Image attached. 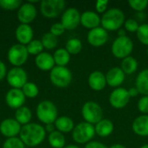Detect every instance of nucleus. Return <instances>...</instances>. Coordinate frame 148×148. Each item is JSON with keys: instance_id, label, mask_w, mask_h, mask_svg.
<instances>
[{"instance_id": "20e7f679", "label": "nucleus", "mask_w": 148, "mask_h": 148, "mask_svg": "<svg viewBox=\"0 0 148 148\" xmlns=\"http://www.w3.org/2000/svg\"><path fill=\"white\" fill-rule=\"evenodd\" d=\"M95 135V126L86 121L77 124L72 131V138L78 144H88Z\"/></svg>"}, {"instance_id": "aec40b11", "label": "nucleus", "mask_w": 148, "mask_h": 148, "mask_svg": "<svg viewBox=\"0 0 148 148\" xmlns=\"http://www.w3.org/2000/svg\"><path fill=\"white\" fill-rule=\"evenodd\" d=\"M88 82L90 88L94 91H101L105 88L107 85L106 75L101 71H93L88 75Z\"/></svg>"}, {"instance_id": "9d476101", "label": "nucleus", "mask_w": 148, "mask_h": 148, "mask_svg": "<svg viewBox=\"0 0 148 148\" xmlns=\"http://www.w3.org/2000/svg\"><path fill=\"white\" fill-rule=\"evenodd\" d=\"M6 80L11 88L22 89L28 82V75L21 67H14L7 72Z\"/></svg>"}, {"instance_id": "e433bc0d", "label": "nucleus", "mask_w": 148, "mask_h": 148, "mask_svg": "<svg viewBox=\"0 0 148 148\" xmlns=\"http://www.w3.org/2000/svg\"><path fill=\"white\" fill-rule=\"evenodd\" d=\"M128 4L137 12H142L148 6V0H129Z\"/></svg>"}, {"instance_id": "f704fd0d", "label": "nucleus", "mask_w": 148, "mask_h": 148, "mask_svg": "<svg viewBox=\"0 0 148 148\" xmlns=\"http://www.w3.org/2000/svg\"><path fill=\"white\" fill-rule=\"evenodd\" d=\"M21 0H0V7L6 10H14L19 9L22 5Z\"/></svg>"}, {"instance_id": "412c9836", "label": "nucleus", "mask_w": 148, "mask_h": 148, "mask_svg": "<svg viewBox=\"0 0 148 148\" xmlns=\"http://www.w3.org/2000/svg\"><path fill=\"white\" fill-rule=\"evenodd\" d=\"M36 66L42 71H51L55 67L54 57L48 52H42L35 58Z\"/></svg>"}, {"instance_id": "0eeeda50", "label": "nucleus", "mask_w": 148, "mask_h": 148, "mask_svg": "<svg viewBox=\"0 0 148 148\" xmlns=\"http://www.w3.org/2000/svg\"><path fill=\"white\" fill-rule=\"evenodd\" d=\"M49 79L54 86L66 88L72 82V73L67 67L55 66L49 73Z\"/></svg>"}, {"instance_id": "6ab92c4d", "label": "nucleus", "mask_w": 148, "mask_h": 148, "mask_svg": "<svg viewBox=\"0 0 148 148\" xmlns=\"http://www.w3.org/2000/svg\"><path fill=\"white\" fill-rule=\"evenodd\" d=\"M34 32L29 24L20 23L16 29V38L17 42L24 46H27L33 40Z\"/></svg>"}, {"instance_id": "72a5a7b5", "label": "nucleus", "mask_w": 148, "mask_h": 148, "mask_svg": "<svg viewBox=\"0 0 148 148\" xmlns=\"http://www.w3.org/2000/svg\"><path fill=\"white\" fill-rule=\"evenodd\" d=\"M136 34L139 41L142 44L148 46V23H143L140 25Z\"/></svg>"}, {"instance_id": "f3484780", "label": "nucleus", "mask_w": 148, "mask_h": 148, "mask_svg": "<svg viewBox=\"0 0 148 148\" xmlns=\"http://www.w3.org/2000/svg\"><path fill=\"white\" fill-rule=\"evenodd\" d=\"M106 75L107 84L112 88H120V86L124 82L126 75L120 67H114L110 69Z\"/></svg>"}, {"instance_id": "09e8293b", "label": "nucleus", "mask_w": 148, "mask_h": 148, "mask_svg": "<svg viewBox=\"0 0 148 148\" xmlns=\"http://www.w3.org/2000/svg\"><path fill=\"white\" fill-rule=\"evenodd\" d=\"M64 148H81L80 147H78V146H76V145H68V146H66Z\"/></svg>"}, {"instance_id": "2f4dec72", "label": "nucleus", "mask_w": 148, "mask_h": 148, "mask_svg": "<svg viewBox=\"0 0 148 148\" xmlns=\"http://www.w3.org/2000/svg\"><path fill=\"white\" fill-rule=\"evenodd\" d=\"M22 91H23V95H25V97L26 98H29V99L36 98L38 95V94H39L38 87L35 83L29 82H28L22 88Z\"/></svg>"}, {"instance_id": "f257e3e1", "label": "nucleus", "mask_w": 148, "mask_h": 148, "mask_svg": "<svg viewBox=\"0 0 148 148\" xmlns=\"http://www.w3.org/2000/svg\"><path fill=\"white\" fill-rule=\"evenodd\" d=\"M20 139L23 144L29 147H34L40 145L46 137L44 127L37 123H29L22 127L20 131Z\"/></svg>"}, {"instance_id": "a19ab883", "label": "nucleus", "mask_w": 148, "mask_h": 148, "mask_svg": "<svg viewBox=\"0 0 148 148\" xmlns=\"http://www.w3.org/2000/svg\"><path fill=\"white\" fill-rule=\"evenodd\" d=\"M108 0H98L95 3L96 13L103 15L108 10Z\"/></svg>"}, {"instance_id": "49530a36", "label": "nucleus", "mask_w": 148, "mask_h": 148, "mask_svg": "<svg viewBox=\"0 0 148 148\" xmlns=\"http://www.w3.org/2000/svg\"><path fill=\"white\" fill-rule=\"evenodd\" d=\"M126 29H120L118 30V36H126Z\"/></svg>"}, {"instance_id": "7ed1b4c3", "label": "nucleus", "mask_w": 148, "mask_h": 148, "mask_svg": "<svg viewBox=\"0 0 148 148\" xmlns=\"http://www.w3.org/2000/svg\"><path fill=\"white\" fill-rule=\"evenodd\" d=\"M58 115L57 108L50 101H42L36 107V117L43 124H54Z\"/></svg>"}, {"instance_id": "dca6fc26", "label": "nucleus", "mask_w": 148, "mask_h": 148, "mask_svg": "<svg viewBox=\"0 0 148 148\" xmlns=\"http://www.w3.org/2000/svg\"><path fill=\"white\" fill-rule=\"evenodd\" d=\"M25 95H23L22 89L19 88H10L5 95V101L8 107L13 109H18L22 108L25 102Z\"/></svg>"}, {"instance_id": "f8f14e48", "label": "nucleus", "mask_w": 148, "mask_h": 148, "mask_svg": "<svg viewBox=\"0 0 148 148\" xmlns=\"http://www.w3.org/2000/svg\"><path fill=\"white\" fill-rule=\"evenodd\" d=\"M61 23L65 29L72 30L78 27L81 23V13L75 8L67 9L62 16Z\"/></svg>"}, {"instance_id": "393cba45", "label": "nucleus", "mask_w": 148, "mask_h": 148, "mask_svg": "<svg viewBox=\"0 0 148 148\" xmlns=\"http://www.w3.org/2000/svg\"><path fill=\"white\" fill-rule=\"evenodd\" d=\"M135 88L143 96L148 95V69H145L139 73L135 81Z\"/></svg>"}, {"instance_id": "4be33fe9", "label": "nucleus", "mask_w": 148, "mask_h": 148, "mask_svg": "<svg viewBox=\"0 0 148 148\" xmlns=\"http://www.w3.org/2000/svg\"><path fill=\"white\" fill-rule=\"evenodd\" d=\"M132 129L139 136H148V114H142L135 118L133 121Z\"/></svg>"}, {"instance_id": "f03ea898", "label": "nucleus", "mask_w": 148, "mask_h": 148, "mask_svg": "<svg viewBox=\"0 0 148 148\" xmlns=\"http://www.w3.org/2000/svg\"><path fill=\"white\" fill-rule=\"evenodd\" d=\"M101 20V27L107 31L119 30L126 21L124 12L117 8L108 10L102 15Z\"/></svg>"}, {"instance_id": "a18cd8bd", "label": "nucleus", "mask_w": 148, "mask_h": 148, "mask_svg": "<svg viewBox=\"0 0 148 148\" xmlns=\"http://www.w3.org/2000/svg\"><path fill=\"white\" fill-rule=\"evenodd\" d=\"M46 133H52L54 131H56V127H55V124H48V125H45V127H44Z\"/></svg>"}, {"instance_id": "4c0bfd02", "label": "nucleus", "mask_w": 148, "mask_h": 148, "mask_svg": "<svg viewBox=\"0 0 148 148\" xmlns=\"http://www.w3.org/2000/svg\"><path fill=\"white\" fill-rule=\"evenodd\" d=\"M124 27H125V29L127 30L128 32H137L139 27H140V24L138 23V22L134 19V18H128L125 21L124 23Z\"/></svg>"}, {"instance_id": "473e14b6", "label": "nucleus", "mask_w": 148, "mask_h": 148, "mask_svg": "<svg viewBox=\"0 0 148 148\" xmlns=\"http://www.w3.org/2000/svg\"><path fill=\"white\" fill-rule=\"evenodd\" d=\"M27 50L29 55H32V56H38L39 54L42 53L43 50V46L42 43L41 42V40L38 39H33L27 46Z\"/></svg>"}, {"instance_id": "de8ad7c7", "label": "nucleus", "mask_w": 148, "mask_h": 148, "mask_svg": "<svg viewBox=\"0 0 148 148\" xmlns=\"http://www.w3.org/2000/svg\"><path fill=\"white\" fill-rule=\"evenodd\" d=\"M109 148H127L124 145H122V144H114V145H112L111 147Z\"/></svg>"}, {"instance_id": "1a4fd4ad", "label": "nucleus", "mask_w": 148, "mask_h": 148, "mask_svg": "<svg viewBox=\"0 0 148 148\" xmlns=\"http://www.w3.org/2000/svg\"><path fill=\"white\" fill-rule=\"evenodd\" d=\"M65 5L66 3L63 0H42L40 4V10L43 16L54 18L62 12Z\"/></svg>"}, {"instance_id": "9b49d317", "label": "nucleus", "mask_w": 148, "mask_h": 148, "mask_svg": "<svg viewBox=\"0 0 148 148\" xmlns=\"http://www.w3.org/2000/svg\"><path fill=\"white\" fill-rule=\"evenodd\" d=\"M130 99L127 89L120 87L111 92L109 95V103L114 108L121 109L128 104Z\"/></svg>"}, {"instance_id": "ddd939ff", "label": "nucleus", "mask_w": 148, "mask_h": 148, "mask_svg": "<svg viewBox=\"0 0 148 148\" xmlns=\"http://www.w3.org/2000/svg\"><path fill=\"white\" fill-rule=\"evenodd\" d=\"M36 9L31 3H23L17 10V19L23 24H29L36 17Z\"/></svg>"}, {"instance_id": "7c9ffc66", "label": "nucleus", "mask_w": 148, "mask_h": 148, "mask_svg": "<svg viewBox=\"0 0 148 148\" xmlns=\"http://www.w3.org/2000/svg\"><path fill=\"white\" fill-rule=\"evenodd\" d=\"M41 42L42 43V46L44 49L51 50L55 48H56L57 44H58V39L56 36L52 35L50 32L45 33L43 34V36H42Z\"/></svg>"}, {"instance_id": "c756f323", "label": "nucleus", "mask_w": 148, "mask_h": 148, "mask_svg": "<svg viewBox=\"0 0 148 148\" xmlns=\"http://www.w3.org/2000/svg\"><path fill=\"white\" fill-rule=\"evenodd\" d=\"M65 49L70 55H77L82 49V41L78 38H71L66 42Z\"/></svg>"}, {"instance_id": "c85d7f7f", "label": "nucleus", "mask_w": 148, "mask_h": 148, "mask_svg": "<svg viewBox=\"0 0 148 148\" xmlns=\"http://www.w3.org/2000/svg\"><path fill=\"white\" fill-rule=\"evenodd\" d=\"M121 69L123 70L125 75H132L138 69V62L133 56H127L124 58L121 64Z\"/></svg>"}, {"instance_id": "8fccbe9b", "label": "nucleus", "mask_w": 148, "mask_h": 148, "mask_svg": "<svg viewBox=\"0 0 148 148\" xmlns=\"http://www.w3.org/2000/svg\"><path fill=\"white\" fill-rule=\"evenodd\" d=\"M140 148H148V144H145V145H143L142 147H140Z\"/></svg>"}, {"instance_id": "58836bf2", "label": "nucleus", "mask_w": 148, "mask_h": 148, "mask_svg": "<svg viewBox=\"0 0 148 148\" xmlns=\"http://www.w3.org/2000/svg\"><path fill=\"white\" fill-rule=\"evenodd\" d=\"M137 107L141 114H148V95H144L139 100Z\"/></svg>"}, {"instance_id": "a211bd4d", "label": "nucleus", "mask_w": 148, "mask_h": 148, "mask_svg": "<svg viewBox=\"0 0 148 148\" xmlns=\"http://www.w3.org/2000/svg\"><path fill=\"white\" fill-rule=\"evenodd\" d=\"M101 22V16L95 11L87 10L81 14V24L89 30L100 27Z\"/></svg>"}, {"instance_id": "c03bdc74", "label": "nucleus", "mask_w": 148, "mask_h": 148, "mask_svg": "<svg viewBox=\"0 0 148 148\" xmlns=\"http://www.w3.org/2000/svg\"><path fill=\"white\" fill-rule=\"evenodd\" d=\"M127 91H128V95H129L130 98H132V97H136V96L140 94L139 91H138V89H137L135 87L130 88L129 89H127Z\"/></svg>"}, {"instance_id": "423d86ee", "label": "nucleus", "mask_w": 148, "mask_h": 148, "mask_svg": "<svg viewBox=\"0 0 148 148\" xmlns=\"http://www.w3.org/2000/svg\"><path fill=\"white\" fill-rule=\"evenodd\" d=\"M134 49V42L128 36H118L111 47L112 54L118 59H124L130 56Z\"/></svg>"}, {"instance_id": "cd10ccee", "label": "nucleus", "mask_w": 148, "mask_h": 148, "mask_svg": "<svg viewBox=\"0 0 148 148\" xmlns=\"http://www.w3.org/2000/svg\"><path fill=\"white\" fill-rule=\"evenodd\" d=\"M48 140H49L50 147H52L53 148L65 147V143H66L65 137H64L63 134H62L61 132H59L57 130H56L49 134Z\"/></svg>"}, {"instance_id": "4468645a", "label": "nucleus", "mask_w": 148, "mask_h": 148, "mask_svg": "<svg viewBox=\"0 0 148 148\" xmlns=\"http://www.w3.org/2000/svg\"><path fill=\"white\" fill-rule=\"evenodd\" d=\"M21 128V125L16 119L7 118L0 123V133L7 139L16 137V135L20 134Z\"/></svg>"}, {"instance_id": "3c124183", "label": "nucleus", "mask_w": 148, "mask_h": 148, "mask_svg": "<svg viewBox=\"0 0 148 148\" xmlns=\"http://www.w3.org/2000/svg\"><path fill=\"white\" fill-rule=\"evenodd\" d=\"M147 56H148V49H147Z\"/></svg>"}, {"instance_id": "bb28decb", "label": "nucleus", "mask_w": 148, "mask_h": 148, "mask_svg": "<svg viewBox=\"0 0 148 148\" xmlns=\"http://www.w3.org/2000/svg\"><path fill=\"white\" fill-rule=\"evenodd\" d=\"M32 118V112L31 110L23 106L22 108L16 109L15 113V119L20 125H27L29 123Z\"/></svg>"}, {"instance_id": "79ce46f5", "label": "nucleus", "mask_w": 148, "mask_h": 148, "mask_svg": "<svg viewBox=\"0 0 148 148\" xmlns=\"http://www.w3.org/2000/svg\"><path fill=\"white\" fill-rule=\"evenodd\" d=\"M84 148H108L106 145L99 141H90L86 144Z\"/></svg>"}, {"instance_id": "ea45409f", "label": "nucleus", "mask_w": 148, "mask_h": 148, "mask_svg": "<svg viewBox=\"0 0 148 148\" xmlns=\"http://www.w3.org/2000/svg\"><path fill=\"white\" fill-rule=\"evenodd\" d=\"M64 31H65V28L63 27V25L61 23H56L52 24L50 27V30H49V32L52 35L56 36V37L62 36L64 33Z\"/></svg>"}, {"instance_id": "c9c22d12", "label": "nucleus", "mask_w": 148, "mask_h": 148, "mask_svg": "<svg viewBox=\"0 0 148 148\" xmlns=\"http://www.w3.org/2000/svg\"><path fill=\"white\" fill-rule=\"evenodd\" d=\"M3 148H25V145L20 138L13 137L7 139L3 142Z\"/></svg>"}, {"instance_id": "39448f33", "label": "nucleus", "mask_w": 148, "mask_h": 148, "mask_svg": "<svg viewBox=\"0 0 148 148\" xmlns=\"http://www.w3.org/2000/svg\"><path fill=\"white\" fill-rule=\"evenodd\" d=\"M82 115L84 121L91 125H96L103 119V111L97 102L89 101L85 102L82 106Z\"/></svg>"}, {"instance_id": "37998d69", "label": "nucleus", "mask_w": 148, "mask_h": 148, "mask_svg": "<svg viewBox=\"0 0 148 148\" xmlns=\"http://www.w3.org/2000/svg\"><path fill=\"white\" fill-rule=\"evenodd\" d=\"M7 75V69L5 64L0 60V81H2Z\"/></svg>"}, {"instance_id": "a878e982", "label": "nucleus", "mask_w": 148, "mask_h": 148, "mask_svg": "<svg viewBox=\"0 0 148 148\" xmlns=\"http://www.w3.org/2000/svg\"><path fill=\"white\" fill-rule=\"evenodd\" d=\"M53 57L55 64L60 67H66L70 61V54L66 50L65 48L57 49L55 51Z\"/></svg>"}, {"instance_id": "5701e85b", "label": "nucleus", "mask_w": 148, "mask_h": 148, "mask_svg": "<svg viewBox=\"0 0 148 148\" xmlns=\"http://www.w3.org/2000/svg\"><path fill=\"white\" fill-rule=\"evenodd\" d=\"M95 134L100 137H108L111 135L114 130V123L108 119H102L96 125H95Z\"/></svg>"}, {"instance_id": "6e6552de", "label": "nucleus", "mask_w": 148, "mask_h": 148, "mask_svg": "<svg viewBox=\"0 0 148 148\" xmlns=\"http://www.w3.org/2000/svg\"><path fill=\"white\" fill-rule=\"evenodd\" d=\"M9 62L14 67H21L23 65L29 57V53L26 46L22 45L20 43H16L12 45L7 54Z\"/></svg>"}, {"instance_id": "2eb2a0df", "label": "nucleus", "mask_w": 148, "mask_h": 148, "mask_svg": "<svg viewBox=\"0 0 148 148\" xmlns=\"http://www.w3.org/2000/svg\"><path fill=\"white\" fill-rule=\"evenodd\" d=\"M88 43L93 47L103 46L108 40V33L102 27L90 29L87 36Z\"/></svg>"}, {"instance_id": "b1692460", "label": "nucleus", "mask_w": 148, "mask_h": 148, "mask_svg": "<svg viewBox=\"0 0 148 148\" xmlns=\"http://www.w3.org/2000/svg\"><path fill=\"white\" fill-rule=\"evenodd\" d=\"M56 129L62 134H68L73 131L75 127L74 121L69 116H60L55 121Z\"/></svg>"}]
</instances>
